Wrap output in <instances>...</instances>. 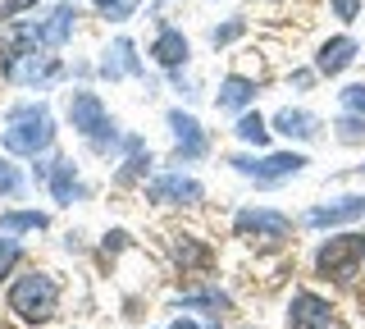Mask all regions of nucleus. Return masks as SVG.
<instances>
[{
  "mask_svg": "<svg viewBox=\"0 0 365 329\" xmlns=\"http://www.w3.org/2000/svg\"><path fill=\"white\" fill-rule=\"evenodd\" d=\"M0 142H5V151H14V156H41L46 146L55 142V119H51V110L37 106V101L14 106V110L5 115V133H0Z\"/></svg>",
  "mask_w": 365,
  "mask_h": 329,
  "instance_id": "1",
  "label": "nucleus"
},
{
  "mask_svg": "<svg viewBox=\"0 0 365 329\" xmlns=\"http://www.w3.org/2000/svg\"><path fill=\"white\" fill-rule=\"evenodd\" d=\"M60 306V288H55L51 275H23L14 288H9V311L28 325H46Z\"/></svg>",
  "mask_w": 365,
  "mask_h": 329,
  "instance_id": "2",
  "label": "nucleus"
},
{
  "mask_svg": "<svg viewBox=\"0 0 365 329\" xmlns=\"http://www.w3.org/2000/svg\"><path fill=\"white\" fill-rule=\"evenodd\" d=\"M68 119H73V128L83 133V138H91L96 146L114 142V123L106 115V106H101L96 92H73V101H68Z\"/></svg>",
  "mask_w": 365,
  "mask_h": 329,
  "instance_id": "3",
  "label": "nucleus"
},
{
  "mask_svg": "<svg viewBox=\"0 0 365 329\" xmlns=\"http://www.w3.org/2000/svg\"><path fill=\"white\" fill-rule=\"evenodd\" d=\"M319 270L334 279H351L356 275V265L365 260V233H342V238H329L324 247H319Z\"/></svg>",
  "mask_w": 365,
  "mask_h": 329,
  "instance_id": "4",
  "label": "nucleus"
},
{
  "mask_svg": "<svg viewBox=\"0 0 365 329\" xmlns=\"http://www.w3.org/2000/svg\"><path fill=\"white\" fill-rule=\"evenodd\" d=\"M228 165H233L237 174H251V178H260V183H269V178H288V174H297V169L306 165V156L279 151V156H265V161H256V156H233Z\"/></svg>",
  "mask_w": 365,
  "mask_h": 329,
  "instance_id": "5",
  "label": "nucleus"
},
{
  "mask_svg": "<svg viewBox=\"0 0 365 329\" xmlns=\"http://www.w3.org/2000/svg\"><path fill=\"white\" fill-rule=\"evenodd\" d=\"M205 197L197 178H182V174H160L155 183H146V201H169V206H197Z\"/></svg>",
  "mask_w": 365,
  "mask_h": 329,
  "instance_id": "6",
  "label": "nucleus"
},
{
  "mask_svg": "<svg viewBox=\"0 0 365 329\" xmlns=\"http://www.w3.org/2000/svg\"><path fill=\"white\" fill-rule=\"evenodd\" d=\"M41 46H28V51H14L5 64V74L14 78V83H41V78H55L60 74V64L51 60V55H37Z\"/></svg>",
  "mask_w": 365,
  "mask_h": 329,
  "instance_id": "7",
  "label": "nucleus"
},
{
  "mask_svg": "<svg viewBox=\"0 0 365 329\" xmlns=\"http://www.w3.org/2000/svg\"><path fill=\"white\" fill-rule=\"evenodd\" d=\"M365 215V197H342V201H329V206H315L306 215V224H315V229H329V224H351Z\"/></svg>",
  "mask_w": 365,
  "mask_h": 329,
  "instance_id": "8",
  "label": "nucleus"
},
{
  "mask_svg": "<svg viewBox=\"0 0 365 329\" xmlns=\"http://www.w3.org/2000/svg\"><path fill=\"white\" fill-rule=\"evenodd\" d=\"M288 320H292V329H329V302L315 298V293H297Z\"/></svg>",
  "mask_w": 365,
  "mask_h": 329,
  "instance_id": "9",
  "label": "nucleus"
},
{
  "mask_svg": "<svg viewBox=\"0 0 365 329\" xmlns=\"http://www.w3.org/2000/svg\"><path fill=\"white\" fill-rule=\"evenodd\" d=\"M237 233H256V238H288V220L279 211H242L237 215Z\"/></svg>",
  "mask_w": 365,
  "mask_h": 329,
  "instance_id": "10",
  "label": "nucleus"
},
{
  "mask_svg": "<svg viewBox=\"0 0 365 329\" xmlns=\"http://www.w3.org/2000/svg\"><path fill=\"white\" fill-rule=\"evenodd\" d=\"M351 60H356V41H351V37H334V41H324V46H319V55H315V69L334 78V74L347 69Z\"/></svg>",
  "mask_w": 365,
  "mask_h": 329,
  "instance_id": "11",
  "label": "nucleus"
},
{
  "mask_svg": "<svg viewBox=\"0 0 365 329\" xmlns=\"http://www.w3.org/2000/svg\"><path fill=\"white\" fill-rule=\"evenodd\" d=\"M169 128H174V138H178V151L187 156H201L205 151V138H201V123L192 119V115H182V110H169Z\"/></svg>",
  "mask_w": 365,
  "mask_h": 329,
  "instance_id": "12",
  "label": "nucleus"
},
{
  "mask_svg": "<svg viewBox=\"0 0 365 329\" xmlns=\"http://www.w3.org/2000/svg\"><path fill=\"white\" fill-rule=\"evenodd\" d=\"M274 128L283 133V138H297V142H311L319 133V119L306 115V110H279V119H274Z\"/></svg>",
  "mask_w": 365,
  "mask_h": 329,
  "instance_id": "13",
  "label": "nucleus"
},
{
  "mask_svg": "<svg viewBox=\"0 0 365 329\" xmlns=\"http://www.w3.org/2000/svg\"><path fill=\"white\" fill-rule=\"evenodd\" d=\"M101 74H106V78L142 74V64H137V55H133V41H128V37H119V41H114V46L106 51V64H101Z\"/></svg>",
  "mask_w": 365,
  "mask_h": 329,
  "instance_id": "14",
  "label": "nucleus"
},
{
  "mask_svg": "<svg viewBox=\"0 0 365 329\" xmlns=\"http://www.w3.org/2000/svg\"><path fill=\"white\" fill-rule=\"evenodd\" d=\"M151 55H155L160 64H165V69H178V64L187 60V37H182V32H174V28H165V32L155 37Z\"/></svg>",
  "mask_w": 365,
  "mask_h": 329,
  "instance_id": "15",
  "label": "nucleus"
},
{
  "mask_svg": "<svg viewBox=\"0 0 365 329\" xmlns=\"http://www.w3.org/2000/svg\"><path fill=\"white\" fill-rule=\"evenodd\" d=\"M251 96H256L251 78H237V74H233V78H224V87H220V106H224V110H242Z\"/></svg>",
  "mask_w": 365,
  "mask_h": 329,
  "instance_id": "16",
  "label": "nucleus"
},
{
  "mask_svg": "<svg viewBox=\"0 0 365 329\" xmlns=\"http://www.w3.org/2000/svg\"><path fill=\"white\" fill-rule=\"evenodd\" d=\"M46 215L41 211H9V215H0V229L5 233H23V229H46Z\"/></svg>",
  "mask_w": 365,
  "mask_h": 329,
  "instance_id": "17",
  "label": "nucleus"
},
{
  "mask_svg": "<svg viewBox=\"0 0 365 329\" xmlns=\"http://www.w3.org/2000/svg\"><path fill=\"white\" fill-rule=\"evenodd\" d=\"M51 192H55V201H73V161H55L51 169Z\"/></svg>",
  "mask_w": 365,
  "mask_h": 329,
  "instance_id": "18",
  "label": "nucleus"
},
{
  "mask_svg": "<svg viewBox=\"0 0 365 329\" xmlns=\"http://www.w3.org/2000/svg\"><path fill=\"white\" fill-rule=\"evenodd\" d=\"M237 138L251 142V146H265V142H269L265 119H260V115H242V119H237Z\"/></svg>",
  "mask_w": 365,
  "mask_h": 329,
  "instance_id": "19",
  "label": "nucleus"
},
{
  "mask_svg": "<svg viewBox=\"0 0 365 329\" xmlns=\"http://www.w3.org/2000/svg\"><path fill=\"white\" fill-rule=\"evenodd\" d=\"M14 265H19V243L9 233H0V279H5Z\"/></svg>",
  "mask_w": 365,
  "mask_h": 329,
  "instance_id": "20",
  "label": "nucleus"
},
{
  "mask_svg": "<svg viewBox=\"0 0 365 329\" xmlns=\"http://www.w3.org/2000/svg\"><path fill=\"white\" fill-rule=\"evenodd\" d=\"M178 260H182V265H205V260H210V252H205V247H197L192 238H182V243H178Z\"/></svg>",
  "mask_w": 365,
  "mask_h": 329,
  "instance_id": "21",
  "label": "nucleus"
},
{
  "mask_svg": "<svg viewBox=\"0 0 365 329\" xmlns=\"http://www.w3.org/2000/svg\"><path fill=\"white\" fill-rule=\"evenodd\" d=\"M23 188V178H19V169L9 165V161H0V192H9V197H14V192Z\"/></svg>",
  "mask_w": 365,
  "mask_h": 329,
  "instance_id": "22",
  "label": "nucleus"
},
{
  "mask_svg": "<svg viewBox=\"0 0 365 329\" xmlns=\"http://www.w3.org/2000/svg\"><path fill=\"white\" fill-rule=\"evenodd\" d=\"M338 138H342V142H361V138H365V123H361V119H351V115H347V119H338Z\"/></svg>",
  "mask_w": 365,
  "mask_h": 329,
  "instance_id": "23",
  "label": "nucleus"
},
{
  "mask_svg": "<svg viewBox=\"0 0 365 329\" xmlns=\"http://www.w3.org/2000/svg\"><path fill=\"white\" fill-rule=\"evenodd\" d=\"M342 106H347V110H361V115H365V83H351L347 92H342Z\"/></svg>",
  "mask_w": 365,
  "mask_h": 329,
  "instance_id": "24",
  "label": "nucleus"
},
{
  "mask_svg": "<svg viewBox=\"0 0 365 329\" xmlns=\"http://www.w3.org/2000/svg\"><path fill=\"white\" fill-rule=\"evenodd\" d=\"M242 19H233V24H224V28H215V46H224V41H233V37H242Z\"/></svg>",
  "mask_w": 365,
  "mask_h": 329,
  "instance_id": "25",
  "label": "nucleus"
},
{
  "mask_svg": "<svg viewBox=\"0 0 365 329\" xmlns=\"http://www.w3.org/2000/svg\"><path fill=\"white\" fill-rule=\"evenodd\" d=\"M334 14L338 19H356L361 14V0H334Z\"/></svg>",
  "mask_w": 365,
  "mask_h": 329,
  "instance_id": "26",
  "label": "nucleus"
},
{
  "mask_svg": "<svg viewBox=\"0 0 365 329\" xmlns=\"http://www.w3.org/2000/svg\"><path fill=\"white\" fill-rule=\"evenodd\" d=\"M28 5H32V0H5V9H0V14H5V19H14V14H23Z\"/></svg>",
  "mask_w": 365,
  "mask_h": 329,
  "instance_id": "27",
  "label": "nucleus"
},
{
  "mask_svg": "<svg viewBox=\"0 0 365 329\" xmlns=\"http://www.w3.org/2000/svg\"><path fill=\"white\" fill-rule=\"evenodd\" d=\"M114 5H123V0H96V9H114Z\"/></svg>",
  "mask_w": 365,
  "mask_h": 329,
  "instance_id": "28",
  "label": "nucleus"
},
{
  "mask_svg": "<svg viewBox=\"0 0 365 329\" xmlns=\"http://www.w3.org/2000/svg\"><path fill=\"white\" fill-rule=\"evenodd\" d=\"M169 329H197V325H192V320H178V325H169Z\"/></svg>",
  "mask_w": 365,
  "mask_h": 329,
  "instance_id": "29",
  "label": "nucleus"
}]
</instances>
